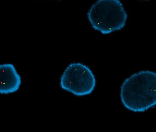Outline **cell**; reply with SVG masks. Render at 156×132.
<instances>
[{"instance_id":"6da1fadb","label":"cell","mask_w":156,"mask_h":132,"mask_svg":"<svg viewBox=\"0 0 156 132\" xmlns=\"http://www.w3.org/2000/svg\"><path fill=\"white\" fill-rule=\"evenodd\" d=\"M156 74L151 71H142L132 75L122 83L120 98L127 109L143 112L156 104Z\"/></svg>"},{"instance_id":"7a4b0ae2","label":"cell","mask_w":156,"mask_h":132,"mask_svg":"<svg viewBox=\"0 0 156 132\" xmlns=\"http://www.w3.org/2000/svg\"><path fill=\"white\" fill-rule=\"evenodd\" d=\"M87 15L93 28L104 35L123 29L128 18L119 0H98L90 8Z\"/></svg>"},{"instance_id":"3957f363","label":"cell","mask_w":156,"mask_h":132,"mask_svg":"<svg viewBox=\"0 0 156 132\" xmlns=\"http://www.w3.org/2000/svg\"><path fill=\"white\" fill-rule=\"evenodd\" d=\"M95 76L90 69L80 63L68 65L61 76V88L78 96L91 93L96 86Z\"/></svg>"},{"instance_id":"277c9868","label":"cell","mask_w":156,"mask_h":132,"mask_svg":"<svg viewBox=\"0 0 156 132\" xmlns=\"http://www.w3.org/2000/svg\"><path fill=\"white\" fill-rule=\"evenodd\" d=\"M0 75L1 94L12 93L19 90L21 79L13 65L6 63L1 65Z\"/></svg>"}]
</instances>
